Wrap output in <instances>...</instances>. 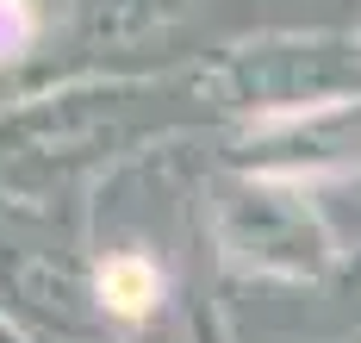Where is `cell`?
Returning <instances> with one entry per match:
<instances>
[{"label": "cell", "instance_id": "277c9868", "mask_svg": "<svg viewBox=\"0 0 361 343\" xmlns=\"http://www.w3.org/2000/svg\"><path fill=\"white\" fill-rule=\"evenodd\" d=\"M162 294H169V281H162L156 256H144V250H112L94 263V306L118 325H144L162 306Z\"/></svg>", "mask_w": 361, "mask_h": 343}, {"label": "cell", "instance_id": "7a4b0ae2", "mask_svg": "<svg viewBox=\"0 0 361 343\" xmlns=\"http://www.w3.org/2000/svg\"><path fill=\"white\" fill-rule=\"evenodd\" d=\"M218 237H224L231 263L274 268V275H318V263H324V237L312 231L305 206H293V193H268V188L231 193Z\"/></svg>", "mask_w": 361, "mask_h": 343}, {"label": "cell", "instance_id": "5b68a950", "mask_svg": "<svg viewBox=\"0 0 361 343\" xmlns=\"http://www.w3.org/2000/svg\"><path fill=\"white\" fill-rule=\"evenodd\" d=\"M37 38V13L32 0H0V63H19Z\"/></svg>", "mask_w": 361, "mask_h": 343}, {"label": "cell", "instance_id": "6da1fadb", "mask_svg": "<svg viewBox=\"0 0 361 343\" xmlns=\"http://www.w3.org/2000/svg\"><path fill=\"white\" fill-rule=\"evenodd\" d=\"M224 94L255 113H305L324 100H349L361 81V44H330V38H274V44H243L224 63Z\"/></svg>", "mask_w": 361, "mask_h": 343}, {"label": "cell", "instance_id": "52a82bcc", "mask_svg": "<svg viewBox=\"0 0 361 343\" xmlns=\"http://www.w3.org/2000/svg\"><path fill=\"white\" fill-rule=\"evenodd\" d=\"M0 343H25V337H19V331H13V325H6V318H0Z\"/></svg>", "mask_w": 361, "mask_h": 343}, {"label": "cell", "instance_id": "3957f363", "mask_svg": "<svg viewBox=\"0 0 361 343\" xmlns=\"http://www.w3.org/2000/svg\"><path fill=\"white\" fill-rule=\"evenodd\" d=\"M243 162L255 169H355L361 162V100H324V107H305V113H281L274 125H262L250 144H243Z\"/></svg>", "mask_w": 361, "mask_h": 343}, {"label": "cell", "instance_id": "8992f818", "mask_svg": "<svg viewBox=\"0 0 361 343\" xmlns=\"http://www.w3.org/2000/svg\"><path fill=\"white\" fill-rule=\"evenodd\" d=\"M156 13H175V0H100V32L131 38V32H144Z\"/></svg>", "mask_w": 361, "mask_h": 343}]
</instances>
